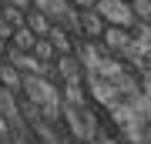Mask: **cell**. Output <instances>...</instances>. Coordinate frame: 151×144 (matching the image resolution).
Instances as JSON below:
<instances>
[{"label": "cell", "mask_w": 151, "mask_h": 144, "mask_svg": "<svg viewBox=\"0 0 151 144\" xmlns=\"http://www.w3.org/2000/svg\"><path fill=\"white\" fill-rule=\"evenodd\" d=\"M7 44H10V40H4V37H0V57L7 54Z\"/></svg>", "instance_id": "9a60e30c"}, {"label": "cell", "mask_w": 151, "mask_h": 144, "mask_svg": "<svg viewBox=\"0 0 151 144\" xmlns=\"http://www.w3.org/2000/svg\"><path fill=\"white\" fill-rule=\"evenodd\" d=\"M10 34H14V27H10V24H7V20H4V17H0V37H4V40H10Z\"/></svg>", "instance_id": "7c38bea8"}, {"label": "cell", "mask_w": 151, "mask_h": 144, "mask_svg": "<svg viewBox=\"0 0 151 144\" xmlns=\"http://www.w3.org/2000/svg\"><path fill=\"white\" fill-rule=\"evenodd\" d=\"M30 54L40 60V64H54V57H57V50H54V44H50L47 37H37L34 40V47H30Z\"/></svg>", "instance_id": "52a82bcc"}, {"label": "cell", "mask_w": 151, "mask_h": 144, "mask_svg": "<svg viewBox=\"0 0 151 144\" xmlns=\"http://www.w3.org/2000/svg\"><path fill=\"white\" fill-rule=\"evenodd\" d=\"M0 87H7V91L17 94V97L24 94V74H20L14 64H7V60L0 64Z\"/></svg>", "instance_id": "5b68a950"}, {"label": "cell", "mask_w": 151, "mask_h": 144, "mask_svg": "<svg viewBox=\"0 0 151 144\" xmlns=\"http://www.w3.org/2000/svg\"><path fill=\"white\" fill-rule=\"evenodd\" d=\"M34 40H37V37H34V30H30L27 24L17 27V30L10 34V47H20V50H30V47H34Z\"/></svg>", "instance_id": "ba28073f"}, {"label": "cell", "mask_w": 151, "mask_h": 144, "mask_svg": "<svg viewBox=\"0 0 151 144\" xmlns=\"http://www.w3.org/2000/svg\"><path fill=\"white\" fill-rule=\"evenodd\" d=\"M27 27L34 30V37H47L50 27H54V20H50L47 14H40V10H34V7H30V10H27Z\"/></svg>", "instance_id": "8992f818"}, {"label": "cell", "mask_w": 151, "mask_h": 144, "mask_svg": "<svg viewBox=\"0 0 151 144\" xmlns=\"http://www.w3.org/2000/svg\"><path fill=\"white\" fill-rule=\"evenodd\" d=\"M0 17H4V20L10 24L14 30L27 24V10H20V7H7V4H4V10H0Z\"/></svg>", "instance_id": "9c48e42d"}, {"label": "cell", "mask_w": 151, "mask_h": 144, "mask_svg": "<svg viewBox=\"0 0 151 144\" xmlns=\"http://www.w3.org/2000/svg\"><path fill=\"white\" fill-rule=\"evenodd\" d=\"M97 44H101L108 54H124V50H131V47H134V34H131L128 27H114V24H108Z\"/></svg>", "instance_id": "7a4b0ae2"}, {"label": "cell", "mask_w": 151, "mask_h": 144, "mask_svg": "<svg viewBox=\"0 0 151 144\" xmlns=\"http://www.w3.org/2000/svg\"><path fill=\"white\" fill-rule=\"evenodd\" d=\"M138 24H151V0H128Z\"/></svg>", "instance_id": "30bf717a"}, {"label": "cell", "mask_w": 151, "mask_h": 144, "mask_svg": "<svg viewBox=\"0 0 151 144\" xmlns=\"http://www.w3.org/2000/svg\"><path fill=\"white\" fill-rule=\"evenodd\" d=\"M7 131H10V121H7L4 114H0V138H7Z\"/></svg>", "instance_id": "5bb4252c"}, {"label": "cell", "mask_w": 151, "mask_h": 144, "mask_svg": "<svg viewBox=\"0 0 151 144\" xmlns=\"http://www.w3.org/2000/svg\"><path fill=\"white\" fill-rule=\"evenodd\" d=\"M0 10H4V0H0Z\"/></svg>", "instance_id": "2e32d148"}, {"label": "cell", "mask_w": 151, "mask_h": 144, "mask_svg": "<svg viewBox=\"0 0 151 144\" xmlns=\"http://www.w3.org/2000/svg\"><path fill=\"white\" fill-rule=\"evenodd\" d=\"M7 7H20V10H30V0H4Z\"/></svg>", "instance_id": "4fadbf2b"}, {"label": "cell", "mask_w": 151, "mask_h": 144, "mask_svg": "<svg viewBox=\"0 0 151 144\" xmlns=\"http://www.w3.org/2000/svg\"><path fill=\"white\" fill-rule=\"evenodd\" d=\"M47 40L54 44L57 57H60V54H77V37H74V34H70V30H64V27H60V24H54V27H50Z\"/></svg>", "instance_id": "277c9868"}, {"label": "cell", "mask_w": 151, "mask_h": 144, "mask_svg": "<svg viewBox=\"0 0 151 144\" xmlns=\"http://www.w3.org/2000/svg\"><path fill=\"white\" fill-rule=\"evenodd\" d=\"M104 17L94 10H81V40H101V34H104Z\"/></svg>", "instance_id": "3957f363"}, {"label": "cell", "mask_w": 151, "mask_h": 144, "mask_svg": "<svg viewBox=\"0 0 151 144\" xmlns=\"http://www.w3.org/2000/svg\"><path fill=\"white\" fill-rule=\"evenodd\" d=\"M67 4H70V7H77V10H91L97 0H67Z\"/></svg>", "instance_id": "8fae6325"}, {"label": "cell", "mask_w": 151, "mask_h": 144, "mask_svg": "<svg viewBox=\"0 0 151 144\" xmlns=\"http://www.w3.org/2000/svg\"><path fill=\"white\" fill-rule=\"evenodd\" d=\"M0 64H4V57H0Z\"/></svg>", "instance_id": "e0dca14e"}, {"label": "cell", "mask_w": 151, "mask_h": 144, "mask_svg": "<svg viewBox=\"0 0 151 144\" xmlns=\"http://www.w3.org/2000/svg\"><path fill=\"white\" fill-rule=\"evenodd\" d=\"M94 10L104 17V24H114V27H134V14H131V4L128 0H97L94 4Z\"/></svg>", "instance_id": "6da1fadb"}]
</instances>
